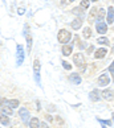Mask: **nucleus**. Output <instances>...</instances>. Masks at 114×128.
Instances as JSON below:
<instances>
[{"label": "nucleus", "mask_w": 114, "mask_h": 128, "mask_svg": "<svg viewBox=\"0 0 114 128\" xmlns=\"http://www.w3.org/2000/svg\"><path fill=\"white\" fill-rule=\"evenodd\" d=\"M73 61H74L76 66H78V68L84 72L85 70V58H84L82 53H76L74 57H73Z\"/></svg>", "instance_id": "nucleus-1"}, {"label": "nucleus", "mask_w": 114, "mask_h": 128, "mask_svg": "<svg viewBox=\"0 0 114 128\" xmlns=\"http://www.w3.org/2000/svg\"><path fill=\"white\" fill-rule=\"evenodd\" d=\"M70 37H72L70 32L65 30V29H61V30L59 32V36H57V38H59V42H61V44H65V42H69Z\"/></svg>", "instance_id": "nucleus-2"}, {"label": "nucleus", "mask_w": 114, "mask_h": 128, "mask_svg": "<svg viewBox=\"0 0 114 128\" xmlns=\"http://www.w3.org/2000/svg\"><path fill=\"white\" fill-rule=\"evenodd\" d=\"M24 61V48L21 45H17V65L20 66Z\"/></svg>", "instance_id": "nucleus-3"}, {"label": "nucleus", "mask_w": 114, "mask_h": 128, "mask_svg": "<svg viewBox=\"0 0 114 128\" xmlns=\"http://www.w3.org/2000/svg\"><path fill=\"white\" fill-rule=\"evenodd\" d=\"M96 28H97V32L99 33V34H105V33L107 32V26L103 21H97Z\"/></svg>", "instance_id": "nucleus-4"}, {"label": "nucleus", "mask_w": 114, "mask_h": 128, "mask_svg": "<svg viewBox=\"0 0 114 128\" xmlns=\"http://www.w3.org/2000/svg\"><path fill=\"white\" fill-rule=\"evenodd\" d=\"M109 82H110V78H109L107 74H101L98 78V83L101 84V86H107Z\"/></svg>", "instance_id": "nucleus-5"}, {"label": "nucleus", "mask_w": 114, "mask_h": 128, "mask_svg": "<svg viewBox=\"0 0 114 128\" xmlns=\"http://www.w3.org/2000/svg\"><path fill=\"white\" fill-rule=\"evenodd\" d=\"M69 80H70L73 84H80V83H81V77H80V74L73 73V74L69 75Z\"/></svg>", "instance_id": "nucleus-6"}, {"label": "nucleus", "mask_w": 114, "mask_h": 128, "mask_svg": "<svg viewBox=\"0 0 114 128\" xmlns=\"http://www.w3.org/2000/svg\"><path fill=\"white\" fill-rule=\"evenodd\" d=\"M19 115H20L21 120L24 122V123H27L28 119H29V112L27 111V108H20V111H19Z\"/></svg>", "instance_id": "nucleus-7"}, {"label": "nucleus", "mask_w": 114, "mask_h": 128, "mask_svg": "<svg viewBox=\"0 0 114 128\" xmlns=\"http://www.w3.org/2000/svg\"><path fill=\"white\" fill-rule=\"evenodd\" d=\"M90 100H92V102H98L99 100V99H101V94H99V91H98V90H93V91L92 92H90Z\"/></svg>", "instance_id": "nucleus-8"}, {"label": "nucleus", "mask_w": 114, "mask_h": 128, "mask_svg": "<svg viewBox=\"0 0 114 128\" xmlns=\"http://www.w3.org/2000/svg\"><path fill=\"white\" fill-rule=\"evenodd\" d=\"M2 103L3 104H7V106L12 107V108H15V107L19 106V100H17V99H11V100H6V99H3Z\"/></svg>", "instance_id": "nucleus-9"}, {"label": "nucleus", "mask_w": 114, "mask_h": 128, "mask_svg": "<svg viewBox=\"0 0 114 128\" xmlns=\"http://www.w3.org/2000/svg\"><path fill=\"white\" fill-rule=\"evenodd\" d=\"M101 95H102L103 99H106V100H111L113 99V91L106 88V90H103V91L101 92Z\"/></svg>", "instance_id": "nucleus-10"}, {"label": "nucleus", "mask_w": 114, "mask_h": 128, "mask_svg": "<svg viewBox=\"0 0 114 128\" xmlns=\"http://www.w3.org/2000/svg\"><path fill=\"white\" fill-rule=\"evenodd\" d=\"M96 16H98V9L94 7L90 9V13H89V22H93L96 20Z\"/></svg>", "instance_id": "nucleus-11"}, {"label": "nucleus", "mask_w": 114, "mask_h": 128, "mask_svg": "<svg viewBox=\"0 0 114 128\" xmlns=\"http://www.w3.org/2000/svg\"><path fill=\"white\" fill-rule=\"evenodd\" d=\"M29 127L31 128H40L41 127V123H40V120L37 119V118H32L31 122H29Z\"/></svg>", "instance_id": "nucleus-12"}, {"label": "nucleus", "mask_w": 114, "mask_h": 128, "mask_svg": "<svg viewBox=\"0 0 114 128\" xmlns=\"http://www.w3.org/2000/svg\"><path fill=\"white\" fill-rule=\"evenodd\" d=\"M2 114H4V115H7V116H11L12 115V107L7 106V104H3L2 106Z\"/></svg>", "instance_id": "nucleus-13"}, {"label": "nucleus", "mask_w": 114, "mask_h": 128, "mask_svg": "<svg viewBox=\"0 0 114 128\" xmlns=\"http://www.w3.org/2000/svg\"><path fill=\"white\" fill-rule=\"evenodd\" d=\"M106 53H107L106 49H98L96 53H94V57H96L97 60H99V58H103V57L106 56Z\"/></svg>", "instance_id": "nucleus-14"}, {"label": "nucleus", "mask_w": 114, "mask_h": 128, "mask_svg": "<svg viewBox=\"0 0 114 128\" xmlns=\"http://www.w3.org/2000/svg\"><path fill=\"white\" fill-rule=\"evenodd\" d=\"M107 22H109V24H113V22H114V8H113V7L109 8V12H107Z\"/></svg>", "instance_id": "nucleus-15"}, {"label": "nucleus", "mask_w": 114, "mask_h": 128, "mask_svg": "<svg viewBox=\"0 0 114 128\" xmlns=\"http://www.w3.org/2000/svg\"><path fill=\"white\" fill-rule=\"evenodd\" d=\"M72 28L73 29H80L81 28V25H82V21H81V18H76L74 21H72Z\"/></svg>", "instance_id": "nucleus-16"}, {"label": "nucleus", "mask_w": 114, "mask_h": 128, "mask_svg": "<svg viewBox=\"0 0 114 128\" xmlns=\"http://www.w3.org/2000/svg\"><path fill=\"white\" fill-rule=\"evenodd\" d=\"M61 52H63L64 56H69L70 53H72V45H64Z\"/></svg>", "instance_id": "nucleus-17"}, {"label": "nucleus", "mask_w": 114, "mask_h": 128, "mask_svg": "<svg viewBox=\"0 0 114 128\" xmlns=\"http://www.w3.org/2000/svg\"><path fill=\"white\" fill-rule=\"evenodd\" d=\"M33 70H35V74H40V61L35 60L33 62Z\"/></svg>", "instance_id": "nucleus-18"}, {"label": "nucleus", "mask_w": 114, "mask_h": 128, "mask_svg": "<svg viewBox=\"0 0 114 128\" xmlns=\"http://www.w3.org/2000/svg\"><path fill=\"white\" fill-rule=\"evenodd\" d=\"M105 17V9H98V16H97V21H102V18Z\"/></svg>", "instance_id": "nucleus-19"}, {"label": "nucleus", "mask_w": 114, "mask_h": 128, "mask_svg": "<svg viewBox=\"0 0 114 128\" xmlns=\"http://www.w3.org/2000/svg\"><path fill=\"white\" fill-rule=\"evenodd\" d=\"M90 36H92V29L88 26V28H85V29H84V37H85V38H89Z\"/></svg>", "instance_id": "nucleus-20"}, {"label": "nucleus", "mask_w": 114, "mask_h": 128, "mask_svg": "<svg viewBox=\"0 0 114 128\" xmlns=\"http://www.w3.org/2000/svg\"><path fill=\"white\" fill-rule=\"evenodd\" d=\"M97 42H98L99 45H101V44H102V45H107V44H109V40L106 38V37H99V38L97 40Z\"/></svg>", "instance_id": "nucleus-21"}, {"label": "nucleus", "mask_w": 114, "mask_h": 128, "mask_svg": "<svg viewBox=\"0 0 114 128\" xmlns=\"http://www.w3.org/2000/svg\"><path fill=\"white\" fill-rule=\"evenodd\" d=\"M97 120L103 126V128H106L107 126H110V124H111V122H110V120H102V119H99V118H97Z\"/></svg>", "instance_id": "nucleus-22"}, {"label": "nucleus", "mask_w": 114, "mask_h": 128, "mask_svg": "<svg viewBox=\"0 0 114 128\" xmlns=\"http://www.w3.org/2000/svg\"><path fill=\"white\" fill-rule=\"evenodd\" d=\"M73 13H76V15H80V17L84 15V12H82L81 8H74V9H73Z\"/></svg>", "instance_id": "nucleus-23"}, {"label": "nucleus", "mask_w": 114, "mask_h": 128, "mask_svg": "<svg viewBox=\"0 0 114 128\" xmlns=\"http://www.w3.org/2000/svg\"><path fill=\"white\" fill-rule=\"evenodd\" d=\"M8 123H9L8 118H6V115H4V114H3V115H2V124H3V126H7Z\"/></svg>", "instance_id": "nucleus-24"}, {"label": "nucleus", "mask_w": 114, "mask_h": 128, "mask_svg": "<svg viewBox=\"0 0 114 128\" xmlns=\"http://www.w3.org/2000/svg\"><path fill=\"white\" fill-rule=\"evenodd\" d=\"M63 66H64V69H66V70H70V69H72V65L68 64L66 61H63Z\"/></svg>", "instance_id": "nucleus-25"}, {"label": "nucleus", "mask_w": 114, "mask_h": 128, "mask_svg": "<svg viewBox=\"0 0 114 128\" xmlns=\"http://www.w3.org/2000/svg\"><path fill=\"white\" fill-rule=\"evenodd\" d=\"M81 7L82 8H88L89 7V0H82V2H81Z\"/></svg>", "instance_id": "nucleus-26"}, {"label": "nucleus", "mask_w": 114, "mask_h": 128, "mask_svg": "<svg viewBox=\"0 0 114 128\" xmlns=\"http://www.w3.org/2000/svg\"><path fill=\"white\" fill-rule=\"evenodd\" d=\"M27 41H28V50H31V45H32V38H31V36H29V34L27 36Z\"/></svg>", "instance_id": "nucleus-27"}, {"label": "nucleus", "mask_w": 114, "mask_h": 128, "mask_svg": "<svg viewBox=\"0 0 114 128\" xmlns=\"http://www.w3.org/2000/svg\"><path fill=\"white\" fill-rule=\"evenodd\" d=\"M109 70H110V73L113 74V78H114V61H113V64L110 65V68H109Z\"/></svg>", "instance_id": "nucleus-28"}, {"label": "nucleus", "mask_w": 114, "mask_h": 128, "mask_svg": "<svg viewBox=\"0 0 114 128\" xmlns=\"http://www.w3.org/2000/svg\"><path fill=\"white\" fill-rule=\"evenodd\" d=\"M40 128H48V124H46V123H41V127Z\"/></svg>", "instance_id": "nucleus-29"}, {"label": "nucleus", "mask_w": 114, "mask_h": 128, "mask_svg": "<svg viewBox=\"0 0 114 128\" xmlns=\"http://www.w3.org/2000/svg\"><path fill=\"white\" fill-rule=\"evenodd\" d=\"M93 50H94V48H93V46H92V45H90V46H89V48H88V53H90V52H93Z\"/></svg>", "instance_id": "nucleus-30"}, {"label": "nucleus", "mask_w": 114, "mask_h": 128, "mask_svg": "<svg viewBox=\"0 0 114 128\" xmlns=\"http://www.w3.org/2000/svg\"><path fill=\"white\" fill-rule=\"evenodd\" d=\"M23 13H24V9L20 8V9H19V15H23Z\"/></svg>", "instance_id": "nucleus-31"}, {"label": "nucleus", "mask_w": 114, "mask_h": 128, "mask_svg": "<svg viewBox=\"0 0 114 128\" xmlns=\"http://www.w3.org/2000/svg\"><path fill=\"white\" fill-rule=\"evenodd\" d=\"M61 3H63V4H66V3H68V0H61Z\"/></svg>", "instance_id": "nucleus-32"}, {"label": "nucleus", "mask_w": 114, "mask_h": 128, "mask_svg": "<svg viewBox=\"0 0 114 128\" xmlns=\"http://www.w3.org/2000/svg\"><path fill=\"white\" fill-rule=\"evenodd\" d=\"M72 2H74V0H68V3H72Z\"/></svg>", "instance_id": "nucleus-33"}, {"label": "nucleus", "mask_w": 114, "mask_h": 128, "mask_svg": "<svg viewBox=\"0 0 114 128\" xmlns=\"http://www.w3.org/2000/svg\"><path fill=\"white\" fill-rule=\"evenodd\" d=\"M92 2H97V0H92Z\"/></svg>", "instance_id": "nucleus-34"}]
</instances>
